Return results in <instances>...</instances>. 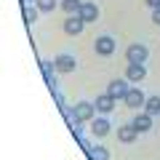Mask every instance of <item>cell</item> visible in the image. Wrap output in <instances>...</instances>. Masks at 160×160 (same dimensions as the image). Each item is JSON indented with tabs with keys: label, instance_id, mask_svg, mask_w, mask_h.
Returning a JSON list of instances; mask_svg holds the SVG:
<instances>
[{
	"label": "cell",
	"instance_id": "cell-1",
	"mask_svg": "<svg viewBox=\"0 0 160 160\" xmlns=\"http://www.w3.org/2000/svg\"><path fill=\"white\" fill-rule=\"evenodd\" d=\"M126 59H128L131 64H147V59H149V48L142 46V43H133V46L126 48Z\"/></svg>",
	"mask_w": 160,
	"mask_h": 160
},
{
	"label": "cell",
	"instance_id": "cell-2",
	"mask_svg": "<svg viewBox=\"0 0 160 160\" xmlns=\"http://www.w3.org/2000/svg\"><path fill=\"white\" fill-rule=\"evenodd\" d=\"M72 112H75V118H78L80 123L96 118V107H93V102H78V104L72 107Z\"/></svg>",
	"mask_w": 160,
	"mask_h": 160
},
{
	"label": "cell",
	"instance_id": "cell-3",
	"mask_svg": "<svg viewBox=\"0 0 160 160\" xmlns=\"http://www.w3.org/2000/svg\"><path fill=\"white\" fill-rule=\"evenodd\" d=\"M93 48H96L99 56H112V53H115V38H109V35H99L96 43H93Z\"/></svg>",
	"mask_w": 160,
	"mask_h": 160
},
{
	"label": "cell",
	"instance_id": "cell-4",
	"mask_svg": "<svg viewBox=\"0 0 160 160\" xmlns=\"http://www.w3.org/2000/svg\"><path fill=\"white\" fill-rule=\"evenodd\" d=\"M115 102H118V99H112L107 91H102L96 99H93V107H96V112H102V115H109V112L115 109Z\"/></svg>",
	"mask_w": 160,
	"mask_h": 160
},
{
	"label": "cell",
	"instance_id": "cell-5",
	"mask_svg": "<svg viewBox=\"0 0 160 160\" xmlns=\"http://www.w3.org/2000/svg\"><path fill=\"white\" fill-rule=\"evenodd\" d=\"M128 88H131V86H128V80L118 78V80H112V83H109V86H107V93H109V96H112V99H118V102H120V99H126Z\"/></svg>",
	"mask_w": 160,
	"mask_h": 160
},
{
	"label": "cell",
	"instance_id": "cell-6",
	"mask_svg": "<svg viewBox=\"0 0 160 160\" xmlns=\"http://www.w3.org/2000/svg\"><path fill=\"white\" fill-rule=\"evenodd\" d=\"M53 64H56V72H75V69H78V62H75V56H69V53H59V56L53 59Z\"/></svg>",
	"mask_w": 160,
	"mask_h": 160
},
{
	"label": "cell",
	"instance_id": "cell-7",
	"mask_svg": "<svg viewBox=\"0 0 160 160\" xmlns=\"http://www.w3.org/2000/svg\"><path fill=\"white\" fill-rule=\"evenodd\" d=\"M136 136H139V131H136V126H133V123H126V126H120V128H118V139H120V144H131V142H136Z\"/></svg>",
	"mask_w": 160,
	"mask_h": 160
},
{
	"label": "cell",
	"instance_id": "cell-8",
	"mask_svg": "<svg viewBox=\"0 0 160 160\" xmlns=\"http://www.w3.org/2000/svg\"><path fill=\"white\" fill-rule=\"evenodd\" d=\"M126 107H131V109H136V107H142L147 99H144V91L142 88H128V93H126Z\"/></svg>",
	"mask_w": 160,
	"mask_h": 160
},
{
	"label": "cell",
	"instance_id": "cell-9",
	"mask_svg": "<svg viewBox=\"0 0 160 160\" xmlns=\"http://www.w3.org/2000/svg\"><path fill=\"white\" fill-rule=\"evenodd\" d=\"M83 29H86V22L80 16H67V22H64V32L67 35H80Z\"/></svg>",
	"mask_w": 160,
	"mask_h": 160
},
{
	"label": "cell",
	"instance_id": "cell-10",
	"mask_svg": "<svg viewBox=\"0 0 160 160\" xmlns=\"http://www.w3.org/2000/svg\"><path fill=\"white\" fill-rule=\"evenodd\" d=\"M144 75H147V67H144V64H131V62H128L126 80H131V83H139V80H144Z\"/></svg>",
	"mask_w": 160,
	"mask_h": 160
},
{
	"label": "cell",
	"instance_id": "cell-11",
	"mask_svg": "<svg viewBox=\"0 0 160 160\" xmlns=\"http://www.w3.org/2000/svg\"><path fill=\"white\" fill-rule=\"evenodd\" d=\"M133 126H136V131H139V133L152 131V115H149V112H139L136 118H133Z\"/></svg>",
	"mask_w": 160,
	"mask_h": 160
},
{
	"label": "cell",
	"instance_id": "cell-12",
	"mask_svg": "<svg viewBox=\"0 0 160 160\" xmlns=\"http://www.w3.org/2000/svg\"><path fill=\"white\" fill-rule=\"evenodd\" d=\"M80 19H83V22H96L99 19V6L96 3H83V8H80V13H78Z\"/></svg>",
	"mask_w": 160,
	"mask_h": 160
},
{
	"label": "cell",
	"instance_id": "cell-13",
	"mask_svg": "<svg viewBox=\"0 0 160 160\" xmlns=\"http://www.w3.org/2000/svg\"><path fill=\"white\" fill-rule=\"evenodd\" d=\"M109 128H112V126H109L107 115H102V118H93V120H91V131L96 133V136H107Z\"/></svg>",
	"mask_w": 160,
	"mask_h": 160
},
{
	"label": "cell",
	"instance_id": "cell-14",
	"mask_svg": "<svg viewBox=\"0 0 160 160\" xmlns=\"http://www.w3.org/2000/svg\"><path fill=\"white\" fill-rule=\"evenodd\" d=\"M59 6H62V11H64V13H69V16H78L80 8H83V3H80V0H62Z\"/></svg>",
	"mask_w": 160,
	"mask_h": 160
},
{
	"label": "cell",
	"instance_id": "cell-15",
	"mask_svg": "<svg viewBox=\"0 0 160 160\" xmlns=\"http://www.w3.org/2000/svg\"><path fill=\"white\" fill-rule=\"evenodd\" d=\"M144 112H149V115H160V96H149L147 102H144Z\"/></svg>",
	"mask_w": 160,
	"mask_h": 160
},
{
	"label": "cell",
	"instance_id": "cell-16",
	"mask_svg": "<svg viewBox=\"0 0 160 160\" xmlns=\"http://www.w3.org/2000/svg\"><path fill=\"white\" fill-rule=\"evenodd\" d=\"M91 160H109V149H104V147H91Z\"/></svg>",
	"mask_w": 160,
	"mask_h": 160
},
{
	"label": "cell",
	"instance_id": "cell-17",
	"mask_svg": "<svg viewBox=\"0 0 160 160\" xmlns=\"http://www.w3.org/2000/svg\"><path fill=\"white\" fill-rule=\"evenodd\" d=\"M38 6H24V22L27 24H35V19H38Z\"/></svg>",
	"mask_w": 160,
	"mask_h": 160
},
{
	"label": "cell",
	"instance_id": "cell-18",
	"mask_svg": "<svg viewBox=\"0 0 160 160\" xmlns=\"http://www.w3.org/2000/svg\"><path fill=\"white\" fill-rule=\"evenodd\" d=\"M35 6L40 8V13H51L53 8H56V0H38Z\"/></svg>",
	"mask_w": 160,
	"mask_h": 160
},
{
	"label": "cell",
	"instance_id": "cell-19",
	"mask_svg": "<svg viewBox=\"0 0 160 160\" xmlns=\"http://www.w3.org/2000/svg\"><path fill=\"white\" fill-rule=\"evenodd\" d=\"M152 22L160 27V8H152Z\"/></svg>",
	"mask_w": 160,
	"mask_h": 160
},
{
	"label": "cell",
	"instance_id": "cell-20",
	"mask_svg": "<svg viewBox=\"0 0 160 160\" xmlns=\"http://www.w3.org/2000/svg\"><path fill=\"white\" fill-rule=\"evenodd\" d=\"M144 3H147L149 8H160V0H144Z\"/></svg>",
	"mask_w": 160,
	"mask_h": 160
},
{
	"label": "cell",
	"instance_id": "cell-21",
	"mask_svg": "<svg viewBox=\"0 0 160 160\" xmlns=\"http://www.w3.org/2000/svg\"><path fill=\"white\" fill-rule=\"evenodd\" d=\"M22 3H24V6H29V3H38V0H22Z\"/></svg>",
	"mask_w": 160,
	"mask_h": 160
}]
</instances>
